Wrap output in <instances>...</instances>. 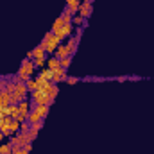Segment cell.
<instances>
[{
    "label": "cell",
    "instance_id": "6da1fadb",
    "mask_svg": "<svg viewBox=\"0 0 154 154\" xmlns=\"http://www.w3.org/2000/svg\"><path fill=\"white\" fill-rule=\"evenodd\" d=\"M43 48H45V52L47 54H54L56 50H57V47L61 45V41L56 38V34L52 32V31H48L47 34H45V38L41 39V43H39Z\"/></svg>",
    "mask_w": 154,
    "mask_h": 154
},
{
    "label": "cell",
    "instance_id": "7a4b0ae2",
    "mask_svg": "<svg viewBox=\"0 0 154 154\" xmlns=\"http://www.w3.org/2000/svg\"><path fill=\"white\" fill-rule=\"evenodd\" d=\"M31 100H32V102H36L38 106H41V104H47V106H52L56 99H52V97H48V93H47V90H43V88H39V90H34V91H31Z\"/></svg>",
    "mask_w": 154,
    "mask_h": 154
},
{
    "label": "cell",
    "instance_id": "3957f363",
    "mask_svg": "<svg viewBox=\"0 0 154 154\" xmlns=\"http://www.w3.org/2000/svg\"><path fill=\"white\" fill-rule=\"evenodd\" d=\"M77 14L88 20V18L91 16V2H88V0H82V2H81V5H79V13H77Z\"/></svg>",
    "mask_w": 154,
    "mask_h": 154
},
{
    "label": "cell",
    "instance_id": "277c9868",
    "mask_svg": "<svg viewBox=\"0 0 154 154\" xmlns=\"http://www.w3.org/2000/svg\"><path fill=\"white\" fill-rule=\"evenodd\" d=\"M72 29H74V23H68V25H63L57 32H56V38L59 39L61 43H63V38H68L70 34H72Z\"/></svg>",
    "mask_w": 154,
    "mask_h": 154
},
{
    "label": "cell",
    "instance_id": "5b68a950",
    "mask_svg": "<svg viewBox=\"0 0 154 154\" xmlns=\"http://www.w3.org/2000/svg\"><path fill=\"white\" fill-rule=\"evenodd\" d=\"M54 56H56L57 59H63V57H66V56H74V54H72V50H70L66 45H63V43H61V45L57 47V50L54 52Z\"/></svg>",
    "mask_w": 154,
    "mask_h": 154
},
{
    "label": "cell",
    "instance_id": "8992f818",
    "mask_svg": "<svg viewBox=\"0 0 154 154\" xmlns=\"http://www.w3.org/2000/svg\"><path fill=\"white\" fill-rule=\"evenodd\" d=\"M20 66H23L31 75H34V70H36V65H34V59H29V57H25V59H22V63H20Z\"/></svg>",
    "mask_w": 154,
    "mask_h": 154
},
{
    "label": "cell",
    "instance_id": "52a82bcc",
    "mask_svg": "<svg viewBox=\"0 0 154 154\" xmlns=\"http://www.w3.org/2000/svg\"><path fill=\"white\" fill-rule=\"evenodd\" d=\"M41 56H47V52H45V48H43L41 45H38L34 50L27 52V57H29V59H36V57H41Z\"/></svg>",
    "mask_w": 154,
    "mask_h": 154
},
{
    "label": "cell",
    "instance_id": "ba28073f",
    "mask_svg": "<svg viewBox=\"0 0 154 154\" xmlns=\"http://www.w3.org/2000/svg\"><path fill=\"white\" fill-rule=\"evenodd\" d=\"M79 5H81V2H79V0H66V5H65V7L70 11V14H74V16H75L77 13H79Z\"/></svg>",
    "mask_w": 154,
    "mask_h": 154
},
{
    "label": "cell",
    "instance_id": "9c48e42d",
    "mask_svg": "<svg viewBox=\"0 0 154 154\" xmlns=\"http://www.w3.org/2000/svg\"><path fill=\"white\" fill-rule=\"evenodd\" d=\"M16 93H18V95H22L23 99H27L29 90H27V84H25L23 81H18V82H16Z\"/></svg>",
    "mask_w": 154,
    "mask_h": 154
},
{
    "label": "cell",
    "instance_id": "30bf717a",
    "mask_svg": "<svg viewBox=\"0 0 154 154\" xmlns=\"http://www.w3.org/2000/svg\"><path fill=\"white\" fill-rule=\"evenodd\" d=\"M39 120H45V118L41 116V113H39L38 109H31V113L27 116V122H29V124H34V122H39Z\"/></svg>",
    "mask_w": 154,
    "mask_h": 154
},
{
    "label": "cell",
    "instance_id": "8fae6325",
    "mask_svg": "<svg viewBox=\"0 0 154 154\" xmlns=\"http://www.w3.org/2000/svg\"><path fill=\"white\" fill-rule=\"evenodd\" d=\"M47 68H50V70H56V68H59L61 66V59H57L56 56H50L48 59H47Z\"/></svg>",
    "mask_w": 154,
    "mask_h": 154
},
{
    "label": "cell",
    "instance_id": "7c38bea8",
    "mask_svg": "<svg viewBox=\"0 0 154 154\" xmlns=\"http://www.w3.org/2000/svg\"><path fill=\"white\" fill-rule=\"evenodd\" d=\"M18 109H20L22 115L29 116V113H31V104H29V100H22V102L18 104Z\"/></svg>",
    "mask_w": 154,
    "mask_h": 154
},
{
    "label": "cell",
    "instance_id": "4fadbf2b",
    "mask_svg": "<svg viewBox=\"0 0 154 154\" xmlns=\"http://www.w3.org/2000/svg\"><path fill=\"white\" fill-rule=\"evenodd\" d=\"M16 77H20V81L27 82V81H29V79H31L32 75H31V74H29V72H27L23 66H20V68H18V72H16Z\"/></svg>",
    "mask_w": 154,
    "mask_h": 154
},
{
    "label": "cell",
    "instance_id": "5bb4252c",
    "mask_svg": "<svg viewBox=\"0 0 154 154\" xmlns=\"http://www.w3.org/2000/svg\"><path fill=\"white\" fill-rule=\"evenodd\" d=\"M39 77H43V79H47V81H52V75H54V72L50 70V68H41V72L38 74Z\"/></svg>",
    "mask_w": 154,
    "mask_h": 154
},
{
    "label": "cell",
    "instance_id": "9a60e30c",
    "mask_svg": "<svg viewBox=\"0 0 154 154\" xmlns=\"http://www.w3.org/2000/svg\"><path fill=\"white\" fill-rule=\"evenodd\" d=\"M72 23H74V25H77V27H84V25H86V18H82V16L75 14V16L72 18Z\"/></svg>",
    "mask_w": 154,
    "mask_h": 154
},
{
    "label": "cell",
    "instance_id": "2e32d148",
    "mask_svg": "<svg viewBox=\"0 0 154 154\" xmlns=\"http://www.w3.org/2000/svg\"><path fill=\"white\" fill-rule=\"evenodd\" d=\"M47 59H48V54H47V56H41V57H36V59H34L36 68H43V66L47 65Z\"/></svg>",
    "mask_w": 154,
    "mask_h": 154
},
{
    "label": "cell",
    "instance_id": "e0dca14e",
    "mask_svg": "<svg viewBox=\"0 0 154 154\" xmlns=\"http://www.w3.org/2000/svg\"><path fill=\"white\" fill-rule=\"evenodd\" d=\"M13 149H14V147H13V143H9V142H7V143H2V145H0V152H4V154L13 152Z\"/></svg>",
    "mask_w": 154,
    "mask_h": 154
},
{
    "label": "cell",
    "instance_id": "ac0fdd59",
    "mask_svg": "<svg viewBox=\"0 0 154 154\" xmlns=\"http://www.w3.org/2000/svg\"><path fill=\"white\" fill-rule=\"evenodd\" d=\"M25 84H27V90H29V93H31V91H34V90L38 88V84H36V79H34V77H31V79H29Z\"/></svg>",
    "mask_w": 154,
    "mask_h": 154
},
{
    "label": "cell",
    "instance_id": "d6986e66",
    "mask_svg": "<svg viewBox=\"0 0 154 154\" xmlns=\"http://www.w3.org/2000/svg\"><path fill=\"white\" fill-rule=\"evenodd\" d=\"M72 65V56H66V57H63L61 59V68H65V70H68V66Z\"/></svg>",
    "mask_w": 154,
    "mask_h": 154
},
{
    "label": "cell",
    "instance_id": "ffe728a7",
    "mask_svg": "<svg viewBox=\"0 0 154 154\" xmlns=\"http://www.w3.org/2000/svg\"><path fill=\"white\" fill-rule=\"evenodd\" d=\"M57 93H59V88H57V84H52V86H50V90H48V97L56 99V97H57Z\"/></svg>",
    "mask_w": 154,
    "mask_h": 154
},
{
    "label": "cell",
    "instance_id": "44dd1931",
    "mask_svg": "<svg viewBox=\"0 0 154 154\" xmlns=\"http://www.w3.org/2000/svg\"><path fill=\"white\" fill-rule=\"evenodd\" d=\"M9 129L13 131V134H16V133L20 131V122H18V120H13V122H11V125H9Z\"/></svg>",
    "mask_w": 154,
    "mask_h": 154
},
{
    "label": "cell",
    "instance_id": "7402d4cb",
    "mask_svg": "<svg viewBox=\"0 0 154 154\" xmlns=\"http://www.w3.org/2000/svg\"><path fill=\"white\" fill-rule=\"evenodd\" d=\"M31 131V124L25 120V122H20V133H29Z\"/></svg>",
    "mask_w": 154,
    "mask_h": 154
},
{
    "label": "cell",
    "instance_id": "603a6c76",
    "mask_svg": "<svg viewBox=\"0 0 154 154\" xmlns=\"http://www.w3.org/2000/svg\"><path fill=\"white\" fill-rule=\"evenodd\" d=\"M43 124H45V120H39V122H34V124H31V131H41V127H43Z\"/></svg>",
    "mask_w": 154,
    "mask_h": 154
},
{
    "label": "cell",
    "instance_id": "cb8c5ba5",
    "mask_svg": "<svg viewBox=\"0 0 154 154\" xmlns=\"http://www.w3.org/2000/svg\"><path fill=\"white\" fill-rule=\"evenodd\" d=\"M66 82H68V84H77V77H66Z\"/></svg>",
    "mask_w": 154,
    "mask_h": 154
},
{
    "label": "cell",
    "instance_id": "d4e9b609",
    "mask_svg": "<svg viewBox=\"0 0 154 154\" xmlns=\"http://www.w3.org/2000/svg\"><path fill=\"white\" fill-rule=\"evenodd\" d=\"M2 95H4V90H2V88H0V99H2Z\"/></svg>",
    "mask_w": 154,
    "mask_h": 154
},
{
    "label": "cell",
    "instance_id": "484cf974",
    "mask_svg": "<svg viewBox=\"0 0 154 154\" xmlns=\"http://www.w3.org/2000/svg\"><path fill=\"white\" fill-rule=\"evenodd\" d=\"M88 2H91V4H93V0H88Z\"/></svg>",
    "mask_w": 154,
    "mask_h": 154
},
{
    "label": "cell",
    "instance_id": "4316f807",
    "mask_svg": "<svg viewBox=\"0 0 154 154\" xmlns=\"http://www.w3.org/2000/svg\"><path fill=\"white\" fill-rule=\"evenodd\" d=\"M79 2H82V0H79Z\"/></svg>",
    "mask_w": 154,
    "mask_h": 154
}]
</instances>
